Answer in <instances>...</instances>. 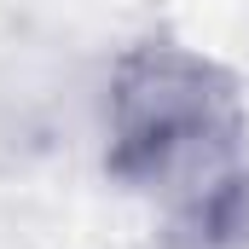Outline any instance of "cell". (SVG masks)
Masks as SVG:
<instances>
[{
	"instance_id": "6da1fadb",
	"label": "cell",
	"mask_w": 249,
	"mask_h": 249,
	"mask_svg": "<svg viewBox=\"0 0 249 249\" xmlns=\"http://www.w3.org/2000/svg\"><path fill=\"white\" fill-rule=\"evenodd\" d=\"M244 99L186 47H133L105 87V168L151 197L186 249H226L249 226Z\"/></svg>"
}]
</instances>
